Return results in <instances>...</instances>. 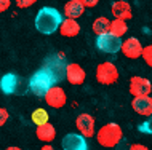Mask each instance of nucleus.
Listing matches in <instances>:
<instances>
[{
    "mask_svg": "<svg viewBox=\"0 0 152 150\" xmlns=\"http://www.w3.org/2000/svg\"><path fill=\"white\" fill-rule=\"evenodd\" d=\"M63 14L59 13L56 8L53 7H43L42 10H39V13L35 16V29L40 34L50 35L53 32L59 29L61 22H63Z\"/></svg>",
    "mask_w": 152,
    "mask_h": 150,
    "instance_id": "obj_1",
    "label": "nucleus"
},
{
    "mask_svg": "<svg viewBox=\"0 0 152 150\" xmlns=\"http://www.w3.org/2000/svg\"><path fill=\"white\" fill-rule=\"evenodd\" d=\"M56 80L55 77H53L48 70H45V69H39V70L35 72V74H32L31 80H29V90L34 93L35 96H39V98H43L45 93L50 90L51 86H55Z\"/></svg>",
    "mask_w": 152,
    "mask_h": 150,
    "instance_id": "obj_2",
    "label": "nucleus"
},
{
    "mask_svg": "<svg viewBox=\"0 0 152 150\" xmlns=\"http://www.w3.org/2000/svg\"><path fill=\"white\" fill-rule=\"evenodd\" d=\"M123 139V133L122 128L118 126L117 123H107L104 126H101L96 133V141L98 144L102 145V147H117V144Z\"/></svg>",
    "mask_w": 152,
    "mask_h": 150,
    "instance_id": "obj_3",
    "label": "nucleus"
},
{
    "mask_svg": "<svg viewBox=\"0 0 152 150\" xmlns=\"http://www.w3.org/2000/svg\"><path fill=\"white\" fill-rule=\"evenodd\" d=\"M42 67L55 77L56 83L66 78V67H67V62H66L64 56L61 54V53H51V54H48L43 61Z\"/></svg>",
    "mask_w": 152,
    "mask_h": 150,
    "instance_id": "obj_4",
    "label": "nucleus"
},
{
    "mask_svg": "<svg viewBox=\"0 0 152 150\" xmlns=\"http://www.w3.org/2000/svg\"><path fill=\"white\" fill-rule=\"evenodd\" d=\"M96 80L101 85H114L118 80V69L114 62H101L96 67Z\"/></svg>",
    "mask_w": 152,
    "mask_h": 150,
    "instance_id": "obj_5",
    "label": "nucleus"
},
{
    "mask_svg": "<svg viewBox=\"0 0 152 150\" xmlns=\"http://www.w3.org/2000/svg\"><path fill=\"white\" fill-rule=\"evenodd\" d=\"M0 90L5 94H21L24 93V83L23 78L15 74H5L0 78Z\"/></svg>",
    "mask_w": 152,
    "mask_h": 150,
    "instance_id": "obj_6",
    "label": "nucleus"
},
{
    "mask_svg": "<svg viewBox=\"0 0 152 150\" xmlns=\"http://www.w3.org/2000/svg\"><path fill=\"white\" fill-rule=\"evenodd\" d=\"M96 46L102 53H109V54H115L120 51L122 46V38H117L110 34H104L96 37Z\"/></svg>",
    "mask_w": 152,
    "mask_h": 150,
    "instance_id": "obj_7",
    "label": "nucleus"
},
{
    "mask_svg": "<svg viewBox=\"0 0 152 150\" xmlns=\"http://www.w3.org/2000/svg\"><path fill=\"white\" fill-rule=\"evenodd\" d=\"M152 91V83L151 80L144 78V77L134 75L130 78V93L134 96V98H139V96H149Z\"/></svg>",
    "mask_w": 152,
    "mask_h": 150,
    "instance_id": "obj_8",
    "label": "nucleus"
},
{
    "mask_svg": "<svg viewBox=\"0 0 152 150\" xmlns=\"http://www.w3.org/2000/svg\"><path fill=\"white\" fill-rule=\"evenodd\" d=\"M61 147H63V150H88L87 139L83 136H80L79 133L66 134L61 141Z\"/></svg>",
    "mask_w": 152,
    "mask_h": 150,
    "instance_id": "obj_9",
    "label": "nucleus"
},
{
    "mask_svg": "<svg viewBox=\"0 0 152 150\" xmlns=\"http://www.w3.org/2000/svg\"><path fill=\"white\" fill-rule=\"evenodd\" d=\"M45 102H47L50 107H53V109H61L63 105L66 104V93H64V90L61 86H51L50 90H48L47 93H45Z\"/></svg>",
    "mask_w": 152,
    "mask_h": 150,
    "instance_id": "obj_10",
    "label": "nucleus"
},
{
    "mask_svg": "<svg viewBox=\"0 0 152 150\" xmlns=\"http://www.w3.org/2000/svg\"><path fill=\"white\" fill-rule=\"evenodd\" d=\"M75 126L79 129V134L83 137H93L96 134L94 131V118L88 113H80L75 120Z\"/></svg>",
    "mask_w": 152,
    "mask_h": 150,
    "instance_id": "obj_11",
    "label": "nucleus"
},
{
    "mask_svg": "<svg viewBox=\"0 0 152 150\" xmlns=\"http://www.w3.org/2000/svg\"><path fill=\"white\" fill-rule=\"evenodd\" d=\"M120 51L126 56V58L138 59V58H141L142 45H141V42H139L136 37H130V38H126V40H123V42H122Z\"/></svg>",
    "mask_w": 152,
    "mask_h": 150,
    "instance_id": "obj_12",
    "label": "nucleus"
},
{
    "mask_svg": "<svg viewBox=\"0 0 152 150\" xmlns=\"http://www.w3.org/2000/svg\"><path fill=\"white\" fill-rule=\"evenodd\" d=\"M66 78H67V82L71 85L77 86V85H82L85 82L87 72L83 70V67H82L80 64L71 62V64H67V67H66Z\"/></svg>",
    "mask_w": 152,
    "mask_h": 150,
    "instance_id": "obj_13",
    "label": "nucleus"
},
{
    "mask_svg": "<svg viewBox=\"0 0 152 150\" xmlns=\"http://www.w3.org/2000/svg\"><path fill=\"white\" fill-rule=\"evenodd\" d=\"M110 13L115 19L118 21H125L126 19H131V7L128 2L125 0H118V2H114L112 7H110Z\"/></svg>",
    "mask_w": 152,
    "mask_h": 150,
    "instance_id": "obj_14",
    "label": "nucleus"
},
{
    "mask_svg": "<svg viewBox=\"0 0 152 150\" xmlns=\"http://www.w3.org/2000/svg\"><path fill=\"white\" fill-rule=\"evenodd\" d=\"M134 112L138 115H142V117H151L152 115V98L151 96H139V98H134L133 102Z\"/></svg>",
    "mask_w": 152,
    "mask_h": 150,
    "instance_id": "obj_15",
    "label": "nucleus"
},
{
    "mask_svg": "<svg viewBox=\"0 0 152 150\" xmlns=\"http://www.w3.org/2000/svg\"><path fill=\"white\" fill-rule=\"evenodd\" d=\"M64 13L67 19H74L75 21L77 18H80L85 13V7L82 3V0H71V2H67L64 5Z\"/></svg>",
    "mask_w": 152,
    "mask_h": 150,
    "instance_id": "obj_16",
    "label": "nucleus"
},
{
    "mask_svg": "<svg viewBox=\"0 0 152 150\" xmlns=\"http://www.w3.org/2000/svg\"><path fill=\"white\" fill-rule=\"evenodd\" d=\"M79 32H80V24L77 21L67 18L63 19V22L59 26V34L63 37H75V35H79Z\"/></svg>",
    "mask_w": 152,
    "mask_h": 150,
    "instance_id": "obj_17",
    "label": "nucleus"
},
{
    "mask_svg": "<svg viewBox=\"0 0 152 150\" xmlns=\"http://www.w3.org/2000/svg\"><path fill=\"white\" fill-rule=\"evenodd\" d=\"M35 134H37V139H40L42 142H51L53 139L56 137V129L55 126L48 121V123H45L42 125V126H37V131H35Z\"/></svg>",
    "mask_w": 152,
    "mask_h": 150,
    "instance_id": "obj_18",
    "label": "nucleus"
},
{
    "mask_svg": "<svg viewBox=\"0 0 152 150\" xmlns=\"http://www.w3.org/2000/svg\"><path fill=\"white\" fill-rule=\"evenodd\" d=\"M109 26H110V21L106 16H99L93 21V32L99 37V35H104V34H109Z\"/></svg>",
    "mask_w": 152,
    "mask_h": 150,
    "instance_id": "obj_19",
    "label": "nucleus"
},
{
    "mask_svg": "<svg viewBox=\"0 0 152 150\" xmlns=\"http://www.w3.org/2000/svg\"><path fill=\"white\" fill-rule=\"evenodd\" d=\"M126 30H128V26H126L125 21H118V19L110 21V26H109V34L110 35H114V37H117V38H122L123 35L126 34Z\"/></svg>",
    "mask_w": 152,
    "mask_h": 150,
    "instance_id": "obj_20",
    "label": "nucleus"
},
{
    "mask_svg": "<svg viewBox=\"0 0 152 150\" xmlns=\"http://www.w3.org/2000/svg\"><path fill=\"white\" fill-rule=\"evenodd\" d=\"M31 118H32V121H34L37 126H42V125L48 123V118H50V115H48V112L45 110V109H35V110L32 112Z\"/></svg>",
    "mask_w": 152,
    "mask_h": 150,
    "instance_id": "obj_21",
    "label": "nucleus"
},
{
    "mask_svg": "<svg viewBox=\"0 0 152 150\" xmlns=\"http://www.w3.org/2000/svg\"><path fill=\"white\" fill-rule=\"evenodd\" d=\"M141 58L144 59V62L147 64L149 67H152V45H147L142 48V53H141Z\"/></svg>",
    "mask_w": 152,
    "mask_h": 150,
    "instance_id": "obj_22",
    "label": "nucleus"
},
{
    "mask_svg": "<svg viewBox=\"0 0 152 150\" xmlns=\"http://www.w3.org/2000/svg\"><path fill=\"white\" fill-rule=\"evenodd\" d=\"M139 131L152 136V115H151V117H147V120H146V121H142V123L139 125Z\"/></svg>",
    "mask_w": 152,
    "mask_h": 150,
    "instance_id": "obj_23",
    "label": "nucleus"
},
{
    "mask_svg": "<svg viewBox=\"0 0 152 150\" xmlns=\"http://www.w3.org/2000/svg\"><path fill=\"white\" fill-rule=\"evenodd\" d=\"M8 118H10V113H8V110H7V109H3V107H0V128L7 123Z\"/></svg>",
    "mask_w": 152,
    "mask_h": 150,
    "instance_id": "obj_24",
    "label": "nucleus"
},
{
    "mask_svg": "<svg viewBox=\"0 0 152 150\" xmlns=\"http://www.w3.org/2000/svg\"><path fill=\"white\" fill-rule=\"evenodd\" d=\"M35 0H16V5H18L19 8H27L31 5H34Z\"/></svg>",
    "mask_w": 152,
    "mask_h": 150,
    "instance_id": "obj_25",
    "label": "nucleus"
},
{
    "mask_svg": "<svg viewBox=\"0 0 152 150\" xmlns=\"http://www.w3.org/2000/svg\"><path fill=\"white\" fill-rule=\"evenodd\" d=\"M11 2L10 0H0V13H3V11H7L8 8H10Z\"/></svg>",
    "mask_w": 152,
    "mask_h": 150,
    "instance_id": "obj_26",
    "label": "nucleus"
},
{
    "mask_svg": "<svg viewBox=\"0 0 152 150\" xmlns=\"http://www.w3.org/2000/svg\"><path fill=\"white\" fill-rule=\"evenodd\" d=\"M82 3H83L85 8H93L98 5V0H82Z\"/></svg>",
    "mask_w": 152,
    "mask_h": 150,
    "instance_id": "obj_27",
    "label": "nucleus"
},
{
    "mask_svg": "<svg viewBox=\"0 0 152 150\" xmlns=\"http://www.w3.org/2000/svg\"><path fill=\"white\" fill-rule=\"evenodd\" d=\"M128 150H149L144 144H131Z\"/></svg>",
    "mask_w": 152,
    "mask_h": 150,
    "instance_id": "obj_28",
    "label": "nucleus"
},
{
    "mask_svg": "<svg viewBox=\"0 0 152 150\" xmlns=\"http://www.w3.org/2000/svg\"><path fill=\"white\" fill-rule=\"evenodd\" d=\"M40 150H55V147H53V145H50V144H47V145H43Z\"/></svg>",
    "mask_w": 152,
    "mask_h": 150,
    "instance_id": "obj_29",
    "label": "nucleus"
},
{
    "mask_svg": "<svg viewBox=\"0 0 152 150\" xmlns=\"http://www.w3.org/2000/svg\"><path fill=\"white\" fill-rule=\"evenodd\" d=\"M5 150H23L21 147H7Z\"/></svg>",
    "mask_w": 152,
    "mask_h": 150,
    "instance_id": "obj_30",
    "label": "nucleus"
}]
</instances>
